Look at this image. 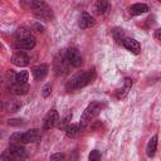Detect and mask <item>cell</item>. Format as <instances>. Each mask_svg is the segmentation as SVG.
<instances>
[{"label": "cell", "instance_id": "cell-11", "mask_svg": "<svg viewBox=\"0 0 161 161\" xmlns=\"http://www.w3.org/2000/svg\"><path fill=\"white\" fill-rule=\"evenodd\" d=\"M122 44H123V47H125L127 50H130V52L133 53V54H138L140 50H141L140 43H138L136 39H133V38H125L123 42H122Z\"/></svg>", "mask_w": 161, "mask_h": 161}, {"label": "cell", "instance_id": "cell-31", "mask_svg": "<svg viewBox=\"0 0 161 161\" xmlns=\"http://www.w3.org/2000/svg\"><path fill=\"white\" fill-rule=\"evenodd\" d=\"M34 26H35V28H36V29H38V31H43V29H44V28H43V26H42V25H39V24H35V25H34Z\"/></svg>", "mask_w": 161, "mask_h": 161}, {"label": "cell", "instance_id": "cell-20", "mask_svg": "<svg viewBox=\"0 0 161 161\" xmlns=\"http://www.w3.org/2000/svg\"><path fill=\"white\" fill-rule=\"evenodd\" d=\"M79 132V125H75V123H69V126L65 128V133L68 137H74L77 133Z\"/></svg>", "mask_w": 161, "mask_h": 161}, {"label": "cell", "instance_id": "cell-4", "mask_svg": "<svg viewBox=\"0 0 161 161\" xmlns=\"http://www.w3.org/2000/svg\"><path fill=\"white\" fill-rule=\"evenodd\" d=\"M53 69L55 72V74L58 75H63L69 73L70 70V64L65 57V50L64 52H58L53 59Z\"/></svg>", "mask_w": 161, "mask_h": 161}, {"label": "cell", "instance_id": "cell-5", "mask_svg": "<svg viewBox=\"0 0 161 161\" xmlns=\"http://www.w3.org/2000/svg\"><path fill=\"white\" fill-rule=\"evenodd\" d=\"M40 140H42V132L36 128L29 130V131L24 132L21 136L23 143H36V142H40Z\"/></svg>", "mask_w": 161, "mask_h": 161}, {"label": "cell", "instance_id": "cell-10", "mask_svg": "<svg viewBox=\"0 0 161 161\" xmlns=\"http://www.w3.org/2000/svg\"><path fill=\"white\" fill-rule=\"evenodd\" d=\"M10 155H13L14 157L19 158L20 161H24L25 157H26V152H25V148L23 146H20V143H14V145H10L6 150Z\"/></svg>", "mask_w": 161, "mask_h": 161}, {"label": "cell", "instance_id": "cell-15", "mask_svg": "<svg viewBox=\"0 0 161 161\" xmlns=\"http://www.w3.org/2000/svg\"><path fill=\"white\" fill-rule=\"evenodd\" d=\"M131 87H132V79L131 78H126L125 83H123V87L117 89V98H119V99L125 98L128 94V92L131 91Z\"/></svg>", "mask_w": 161, "mask_h": 161}, {"label": "cell", "instance_id": "cell-3", "mask_svg": "<svg viewBox=\"0 0 161 161\" xmlns=\"http://www.w3.org/2000/svg\"><path fill=\"white\" fill-rule=\"evenodd\" d=\"M102 108H103V103H101V102H92L91 104H88L87 108L84 109L83 114L80 116L79 126H80V127L88 126V125L101 113Z\"/></svg>", "mask_w": 161, "mask_h": 161}, {"label": "cell", "instance_id": "cell-21", "mask_svg": "<svg viewBox=\"0 0 161 161\" xmlns=\"http://www.w3.org/2000/svg\"><path fill=\"white\" fill-rule=\"evenodd\" d=\"M20 107H21V102L15 101V99L8 101V103H6V109L10 111V112H15V111H18Z\"/></svg>", "mask_w": 161, "mask_h": 161}, {"label": "cell", "instance_id": "cell-25", "mask_svg": "<svg viewBox=\"0 0 161 161\" xmlns=\"http://www.w3.org/2000/svg\"><path fill=\"white\" fill-rule=\"evenodd\" d=\"M113 36H114V39H116L118 43H119V42L122 43L123 39H125V38H123V31H122V29H117V30H114V31H113Z\"/></svg>", "mask_w": 161, "mask_h": 161}, {"label": "cell", "instance_id": "cell-27", "mask_svg": "<svg viewBox=\"0 0 161 161\" xmlns=\"http://www.w3.org/2000/svg\"><path fill=\"white\" fill-rule=\"evenodd\" d=\"M64 158H65L64 153H60V152L53 153V155L50 156V161H64Z\"/></svg>", "mask_w": 161, "mask_h": 161}, {"label": "cell", "instance_id": "cell-18", "mask_svg": "<svg viewBox=\"0 0 161 161\" xmlns=\"http://www.w3.org/2000/svg\"><path fill=\"white\" fill-rule=\"evenodd\" d=\"M109 9V4L104 0H99L94 4V11L98 14V15H103L107 10Z\"/></svg>", "mask_w": 161, "mask_h": 161}, {"label": "cell", "instance_id": "cell-7", "mask_svg": "<svg viewBox=\"0 0 161 161\" xmlns=\"http://www.w3.org/2000/svg\"><path fill=\"white\" fill-rule=\"evenodd\" d=\"M65 57H67V59L72 67H79L82 64V57L75 48L65 49Z\"/></svg>", "mask_w": 161, "mask_h": 161}, {"label": "cell", "instance_id": "cell-24", "mask_svg": "<svg viewBox=\"0 0 161 161\" xmlns=\"http://www.w3.org/2000/svg\"><path fill=\"white\" fill-rule=\"evenodd\" d=\"M1 161H20L19 158L14 157L13 155H10L8 151H5L3 155H1Z\"/></svg>", "mask_w": 161, "mask_h": 161}, {"label": "cell", "instance_id": "cell-12", "mask_svg": "<svg viewBox=\"0 0 161 161\" xmlns=\"http://www.w3.org/2000/svg\"><path fill=\"white\" fill-rule=\"evenodd\" d=\"M79 28L80 29H87L94 25V19L88 14V13H83L79 18Z\"/></svg>", "mask_w": 161, "mask_h": 161}, {"label": "cell", "instance_id": "cell-1", "mask_svg": "<svg viewBox=\"0 0 161 161\" xmlns=\"http://www.w3.org/2000/svg\"><path fill=\"white\" fill-rule=\"evenodd\" d=\"M96 78V70L94 69H88L84 70L82 73H77L75 75H73L65 84V89L67 91H75L79 88H83L86 86H88L89 83H92Z\"/></svg>", "mask_w": 161, "mask_h": 161}, {"label": "cell", "instance_id": "cell-8", "mask_svg": "<svg viewBox=\"0 0 161 161\" xmlns=\"http://www.w3.org/2000/svg\"><path fill=\"white\" fill-rule=\"evenodd\" d=\"M11 63L14 65H16V67H25V65L29 64V55L25 52L19 50V52H16V53L13 54Z\"/></svg>", "mask_w": 161, "mask_h": 161}, {"label": "cell", "instance_id": "cell-17", "mask_svg": "<svg viewBox=\"0 0 161 161\" xmlns=\"http://www.w3.org/2000/svg\"><path fill=\"white\" fill-rule=\"evenodd\" d=\"M156 148H157V136H152L147 143V147H146V153L148 157H153L155 153H156Z\"/></svg>", "mask_w": 161, "mask_h": 161}, {"label": "cell", "instance_id": "cell-2", "mask_svg": "<svg viewBox=\"0 0 161 161\" xmlns=\"http://www.w3.org/2000/svg\"><path fill=\"white\" fill-rule=\"evenodd\" d=\"M29 6H30L35 18H38L40 20H45V21L53 20V18H54L53 10L47 3H44V1H30Z\"/></svg>", "mask_w": 161, "mask_h": 161}, {"label": "cell", "instance_id": "cell-16", "mask_svg": "<svg viewBox=\"0 0 161 161\" xmlns=\"http://www.w3.org/2000/svg\"><path fill=\"white\" fill-rule=\"evenodd\" d=\"M148 10V6L146 4H142V3H137V4H133L131 8H130V14L132 16H136V15H141L143 13H146Z\"/></svg>", "mask_w": 161, "mask_h": 161}, {"label": "cell", "instance_id": "cell-29", "mask_svg": "<svg viewBox=\"0 0 161 161\" xmlns=\"http://www.w3.org/2000/svg\"><path fill=\"white\" fill-rule=\"evenodd\" d=\"M24 122H23V119H20V118H11V119H9L8 121V125L9 126H20V125H23Z\"/></svg>", "mask_w": 161, "mask_h": 161}, {"label": "cell", "instance_id": "cell-6", "mask_svg": "<svg viewBox=\"0 0 161 161\" xmlns=\"http://www.w3.org/2000/svg\"><path fill=\"white\" fill-rule=\"evenodd\" d=\"M59 121V113L55 111V109H50L45 117H44V121H43V128L44 130H50L53 128Z\"/></svg>", "mask_w": 161, "mask_h": 161}, {"label": "cell", "instance_id": "cell-19", "mask_svg": "<svg viewBox=\"0 0 161 161\" xmlns=\"http://www.w3.org/2000/svg\"><path fill=\"white\" fill-rule=\"evenodd\" d=\"M28 79H29V73L26 70H21L19 73L15 74V80L14 83H18V84H26L28 83Z\"/></svg>", "mask_w": 161, "mask_h": 161}, {"label": "cell", "instance_id": "cell-23", "mask_svg": "<svg viewBox=\"0 0 161 161\" xmlns=\"http://www.w3.org/2000/svg\"><path fill=\"white\" fill-rule=\"evenodd\" d=\"M88 158H89V161H101V152L98 150H93V151H91Z\"/></svg>", "mask_w": 161, "mask_h": 161}, {"label": "cell", "instance_id": "cell-13", "mask_svg": "<svg viewBox=\"0 0 161 161\" xmlns=\"http://www.w3.org/2000/svg\"><path fill=\"white\" fill-rule=\"evenodd\" d=\"M10 92L13 94H16V96H21V94H26L28 91H29V84H18V83H13L10 84L9 87Z\"/></svg>", "mask_w": 161, "mask_h": 161}, {"label": "cell", "instance_id": "cell-9", "mask_svg": "<svg viewBox=\"0 0 161 161\" xmlns=\"http://www.w3.org/2000/svg\"><path fill=\"white\" fill-rule=\"evenodd\" d=\"M35 38L33 35H29L26 38H23V39H19L16 40L15 43V48L16 49H25V50H29V49H33L35 47Z\"/></svg>", "mask_w": 161, "mask_h": 161}, {"label": "cell", "instance_id": "cell-26", "mask_svg": "<svg viewBox=\"0 0 161 161\" xmlns=\"http://www.w3.org/2000/svg\"><path fill=\"white\" fill-rule=\"evenodd\" d=\"M50 92H52V86L48 83V84H45V86L43 87V89H42V94H43L44 98H47V97H49Z\"/></svg>", "mask_w": 161, "mask_h": 161}, {"label": "cell", "instance_id": "cell-14", "mask_svg": "<svg viewBox=\"0 0 161 161\" xmlns=\"http://www.w3.org/2000/svg\"><path fill=\"white\" fill-rule=\"evenodd\" d=\"M47 74H48V67L45 64H40V65H38L33 69V75L36 80L44 79L47 77Z\"/></svg>", "mask_w": 161, "mask_h": 161}, {"label": "cell", "instance_id": "cell-30", "mask_svg": "<svg viewBox=\"0 0 161 161\" xmlns=\"http://www.w3.org/2000/svg\"><path fill=\"white\" fill-rule=\"evenodd\" d=\"M155 38H156L158 42H161V29H157V30L155 31Z\"/></svg>", "mask_w": 161, "mask_h": 161}, {"label": "cell", "instance_id": "cell-28", "mask_svg": "<svg viewBox=\"0 0 161 161\" xmlns=\"http://www.w3.org/2000/svg\"><path fill=\"white\" fill-rule=\"evenodd\" d=\"M72 118V114H68L67 117H64L63 119H62V122H59V128H67L69 125H68V122H69V119Z\"/></svg>", "mask_w": 161, "mask_h": 161}, {"label": "cell", "instance_id": "cell-22", "mask_svg": "<svg viewBox=\"0 0 161 161\" xmlns=\"http://www.w3.org/2000/svg\"><path fill=\"white\" fill-rule=\"evenodd\" d=\"M21 136H23V133H20V132L13 133V135L10 136V145H14V143H20V142H21Z\"/></svg>", "mask_w": 161, "mask_h": 161}]
</instances>
